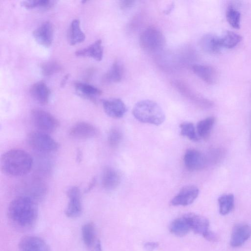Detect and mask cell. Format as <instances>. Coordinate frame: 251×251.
<instances>
[{
  "mask_svg": "<svg viewBox=\"0 0 251 251\" xmlns=\"http://www.w3.org/2000/svg\"><path fill=\"white\" fill-rule=\"evenodd\" d=\"M7 213L13 226L20 230L29 229L34 226L37 221V201L26 196H18L10 202Z\"/></svg>",
  "mask_w": 251,
  "mask_h": 251,
  "instance_id": "6da1fadb",
  "label": "cell"
},
{
  "mask_svg": "<svg viewBox=\"0 0 251 251\" xmlns=\"http://www.w3.org/2000/svg\"><path fill=\"white\" fill-rule=\"evenodd\" d=\"M33 164L30 154L21 149H11L4 153L0 159L2 172L10 176H21L28 174Z\"/></svg>",
  "mask_w": 251,
  "mask_h": 251,
  "instance_id": "7a4b0ae2",
  "label": "cell"
},
{
  "mask_svg": "<svg viewBox=\"0 0 251 251\" xmlns=\"http://www.w3.org/2000/svg\"><path fill=\"white\" fill-rule=\"evenodd\" d=\"M132 114L141 123L155 126L161 125L166 118L161 107L156 102L149 100L137 102L133 108Z\"/></svg>",
  "mask_w": 251,
  "mask_h": 251,
  "instance_id": "3957f363",
  "label": "cell"
},
{
  "mask_svg": "<svg viewBox=\"0 0 251 251\" xmlns=\"http://www.w3.org/2000/svg\"><path fill=\"white\" fill-rule=\"evenodd\" d=\"M26 140L31 148L40 152H53L59 147L58 143L49 134L39 131L29 133Z\"/></svg>",
  "mask_w": 251,
  "mask_h": 251,
  "instance_id": "277c9868",
  "label": "cell"
},
{
  "mask_svg": "<svg viewBox=\"0 0 251 251\" xmlns=\"http://www.w3.org/2000/svg\"><path fill=\"white\" fill-rule=\"evenodd\" d=\"M139 43L141 47L145 50L155 52L164 47L165 38L159 29L154 26H150L141 33Z\"/></svg>",
  "mask_w": 251,
  "mask_h": 251,
  "instance_id": "5b68a950",
  "label": "cell"
},
{
  "mask_svg": "<svg viewBox=\"0 0 251 251\" xmlns=\"http://www.w3.org/2000/svg\"><path fill=\"white\" fill-rule=\"evenodd\" d=\"M32 121L38 131L48 134L55 131L59 122L52 114L44 110L34 108L31 111Z\"/></svg>",
  "mask_w": 251,
  "mask_h": 251,
  "instance_id": "8992f818",
  "label": "cell"
},
{
  "mask_svg": "<svg viewBox=\"0 0 251 251\" xmlns=\"http://www.w3.org/2000/svg\"><path fill=\"white\" fill-rule=\"evenodd\" d=\"M173 83L175 87L182 95L189 99L198 107L208 109L213 106V103L212 101L198 94L182 82L177 81Z\"/></svg>",
  "mask_w": 251,
  "mask_h": 251,
  "instance_id": "52a82bcc",
  "label": "cell"
},
{
  "mask_svg": "<svg viewBox=\"0 0 251 251\" xmlns=\"http://www.w3.org/2000/svg\"><path fill=\"white\" fill-rule=\"evenodd\" d=\"M69 199L65 213L67 217L75 218L79 216L82 212V205L79 189L77 186H73L67 191Z\"/></svg>",
  "mask_w": 251,
  "mask_h": 251,
  "instance_id": "ba28073f",
  "label": "cell"
},
{
  "mask_svg": "<svg viewBox=\"0 0 251 251\" xmlns=\"http://www.w3.org/2000/svg\"><path fill=\"white\" fill-rule=\"evenodd\" d=\"M22 186L25 193L22 196L29 197L36 201L42 199L46 194V186L39 178H29Z\"/></svg>",
  "mask_w": 251,
  "mask_h": 251,
  "instance_id": "9c48e42d",
  "label": "cell"
},
{
  "mask_svg": "<svg viewBox=\"0 0 251 251\" xmlns=\"http://www.w3.org/2000/svg\"><path fill=\"white\" fill-rule=\"evenodd\" d=\"M184 163L189 171H199L204 169L208 164L206 156L195 149L187 150L184 155Z\"/></svg>",
  "mask_w": 251,
  "mask_h": 251,
  "instance_id": "30bf717a",
  "label": "cell"
},
{
  "mask_svg": "<svg viewBox=\"0 0 251 251\" xmlns=\"http://www.w3.org/2000/svg\"><path fill=\"white\" fill-rule=\"evenodd\" d=\"M18 247L20 251H50V246L44 239L34 235L23 237Z\"/></svg>",
  "mask_w": 251,
  "mask_h": 251,
  "instance_id": "8fae6325",
  "label": "cell"
},
{
  "mask_svg": "<svg viewBox=\"0 0 251 251\" xmlns=\"http://www.w3.org/2000/svg\"><path fill=\"white\" fill-rule=\"evenodd\" d=\"M199 189L194 185H187L183 187L172 200L171 202L173 205L186 206L192 203L198 197Z\"/></svg>",
  "mask_w": 251,
  "mask_h": 251,
  "instance_id": "7c38bea8",
  "label": "cell"
},
{
  "mask_svg": "<svg viewBox=\"0 0 251 251\" xmlns=\"http://www.w3.org/2000/svg\"><path fill=\"white\" fill-rule=\"evenodd\" d=\"M102 104L105 113L113 118H121L127 111V107L120 99L113 98L102 100Z\"/></svg>",
  "mask_w": 251,
  "mask_h": 251,
  "instance_id": "4fadbf2b",
  "label": "cell"
},
{
  "mask_svg": "<svg viewBox=\"0 0 251 251\" xmlns=\"http://www.w3.org/2000/svg\"><path fill=\"white\" fill-rule=\"evenodd\" d=\"M53 30L51 24L49 21L43 23L33 32L36 41L46 48L50 47L53 40Z\"/></svg>",
  "mask_w": 251,
  "mask_h": 251,
  "instance_id": "5bb4252c",
  "label": "cell"
},
{
  "mask_svg": "<svg viewBox=\"0 0 251 251\" xmlns=\"http://www.w3.org/2000/svg\"><path fill=\"white\" fill-rule=\"evenodd\" d=\"M70 135L73 138L79 139H86L96 136L98 130L92 124L85 122H79L72 126Z\"/></svg>",
  "mask_w": 251,
  "mask_h": 251,
  "instance_id": "9a60e30c",
  "label": "cell"
},
{
  "mask_svg": "<svg viewBox=\"0 0 251 251\" xmlns=\"http://www.w3.org/2000/svg\"><path fill=\"white\" fill-rule=\"evenodd\" d=\"M183 217L187 221L191 229L195 233L204 237L209 231V221L204 217L193 213H187Z\"/></svg>",
  "mask_w": 251,
  "mask_h": 251,
  "instance_id": "2e32d148",
  "label": "cell"
},
{
  "mask_svg": "<svg viewBox=\"0 0 251 251\" xmlns=\"http://www.w3.org/2000/svg\"><path fill=\"white\" fill-rule=\"evenodd\" d=\"M193 72L201 79L208 84H214L218 80L219 74L216 69L212 66L194 64L192 67Z\"/></svg>",
  "mask_w": 251,
  "mask_h": 251,
  "instance_id": "e0dca14e",
  "label": "cell"
},
{
  "mask_svg": "<svg viewBox=\"0 0 251 251\" xmlns=\"http://www.w3.org/2000/svg\"><path fill=\"white\" fill-rule=\"evenodd\" d=\"M121 176L119 172L113 168L105 167L102 173L101 184L102 187L108 190L116 188L120 184Z\"/></svg>",
  "mask_w": 251,
  "mask_h": 251,
  "instance_id": "ac0fdd59",
  "label": "cell"
},
{
  "mask_svg": "<svg viewBox=\"0 0 251 251\" xmlns=\"http://www.w3.org/2000/svg\"><path fill=\"white\" fill-rule=\"evenodd\" d=\"M251 236V227L246 224L235 226L233 229L230 238V245L237 247L243 244Z\"/></svg>",
  "mask_w": 251,
  "mask_h": 251,
  "instance_id": "d6986e66",
  "label": "cell"
},
{
  "mask_svg": "<svg viewBox=\"0 0 251 251\" xmlns=\"http://www.w3.org/2000/svg\"><path fill=\"white\" fill-rule=\"evenodd\" d=\"M75 54L78 56L91 57L97 61L101 60L103 54L101 40H97L86 48L76 50Z\"/></svg>",
  "mask_w": 251,
  "mask_h": 251,
  "instance_id": "ffe728a7",
  "label": "cell"
},
{
  "mask_svg": "<svg viewBox=\"0 0 251 251\" xmlns=\"http://www.w3.org/2000/svg\"><path fill=\"white\" fill-rule=\"evenodd\" d=\"M29 92L32 97L39 103L46 104L48 102L50 91L44 82L39 81L33 84Z\"/></svg>",
  "mask_w": 251,
  "mask_h": 251,
  "instance_id": "44dd1931",
  "label": "cell"
},
{
  "mask_svg": "<svg viewBox=\"0 0 251 251\" xmlns=\"http://www.w3.org/2000/svg\"><path fill=\"white\" fill-rule=\"evenodd\" d=\"M200 45L204 51L211 53H217L222 49L220 37L213 33L203 35L201 39Z\"/></svg>",
  "mask_w": 251,
  "mask_h": 251,
  "instance_id": "7402d4cb",
  "label": "cell"
},
{
  "mask_svg": "<svg viewBox=\"0 0 251 251\" xmlns=\"http://www.w3.org/2000/svg\"><path fill=\"white\" fill-rule=\"evenodd\" d=\"M74 86L78 95L91 100H94L96 97L102 93L101 90L98 88L85 82H75Z\"/></svg>",
  "mask_w": 251,
  "mask_h": 251,
  "instance_id": "603a6c76",
  "label": "cell"
},
{
  "mask_svg": "<svg viewBox=\"0 0 251 251\" xmlns=\"http://www.w3.org/2000/svg\"><path fill=\"white\" fill-rule=\"evenodd\" d=\"M68 38L71 45H75L84 41L85 35L80 28L79 20L74 19L72 21L68 30Z\"/></svg>",
  "mask_w": 251,
  "mask_h": 251,
  "instance_id": "cb8c5ba5",
  "label": "cell"
},
{
  "mask_svg": "<svg viewBox=\"0 0 251 251\" xmlns=\"http://www.w3.org/2000/svg\"><path fill=\"white\" fill-rule=\"evenodd\" d=\"M216 119L214 117H207L200 121L197 125V132L199 137L203 139L209 138L213 126L215 123Z\"/></svg>",
  "mask_w": 251,
  "mask_h": 251,
  "instance_id": "d4e9b609",
  "label": "cell"
},
{
  "mask_svg": "<svg viewBox=\"0 0 251 251\" xmlns=\"http://www.w3.org/2000/svg\"><path fill=\"white\" fill-rule=\"evenodd\" d=\"M169 229L172 234L182 237L186 235L191 228L187 221L183 216L174 220L170 224Z\"/></svg>",
  "mask_w": 251,
  "mask_h": 251,
  "instance_id": "484cf974",
  "label": "cell"
},
{
  "mask_svg": "<svg viewBox=\"0 0 251 251\" xmlns=\"http://www.w3.org/2000/svg\"><path fill=\"white\" fill-rule=\"evenodd\" d=\"M81 235L83 242L88 248L95 246L96 240V229L93 223H87L81 228Z\"/></svg>",
  "mask_w": 251,
  "mask_h": 251,
  "instance_id": "4316f807",
  "label": "cell"
},
{
  "mask_svg": "<svg viewBox=\"0 0 251 251\" xmlns=\"http://www.w3.org/2000/svg\"><path fill=\"white\" fill-rule=\"evenodd\" d=\"M242 40L239 34L231 31H226L220 37V42L222 48L232 49L236 47Z\"/></svg>",
  "mask_w": 251,
  "mask_h": 251,
  "instance_id": "83f0119b",
  "label": "cell"
},
{
  "mask_svg": "<svg viewBox=\"0 0 251 251\" xmlns=\"http://www.w3.org/2000/svg\"><path fill=\"white\" fill-rule=\"evenodd\" d=\"M123 75V67L117 60H115L104 75V79L107 82H119L121 81Z\"/></svg>",
  "mask_w": 251,
  "mask_h": 251,
  "instance_id": "f1b7e54d",
  "label": "cell"
},
{
  "mask_svg": "<svg viewBox=\"0 0 251 251\" xmlns=\"http://www.w3.org/2000/svg\"><path fill=\"white\" fill-rule=\"evenodd\" d=\"M218 201L219 211L222 215L227 214L234 207V197L232 194L222 195L218 198Z\"/></svg>",
  "mask_w": 251,
  "mask_h": 251,
  "instance_id": "f546056e",
  "label": "cell"
},
{
  "mask_svg": "<svg viewBox=\"0 0 251 251\" xmlns=\"http://www.w3.org/2000/svg\"><path fill=\"white\" fill-rule=\"evenodd\" d=\"M54 2L50 0H30L23 1L21 4L27 9L48 10L53 6Z\"/></svg>",
  "mask_w": 251,
  "mask_h": 251,
  "instance_id": "4dcf8cb0",
  "label": "cell"
},
{
  "mask_svg": "<svg viewBox=\"0 0 251 251\" xmlns=\"http://www.w3.org/2000/svg\"><path fill=\"white\" fill-rule=\"evenodd\" d=\"M179 127L182 136L193 141H198L199 140V137L196 132L197 130L192 123L183 122L179 125Z\"/></svg>",
  "mask_w": 251,
  "mask_h": 251,
  "instance_id": "1f68e13d",
  "label": "cell"
},
{
  "mask_svg": "<svg viewBox=\"0 0 251 251\" xmlns=\"http://www.w3.org/2000/svg\"><path fill=\"white\" fill-rule=\"evenodd\" d=\"M226 18L228 24L235 29L240 27L241 14L232 6H229L226 11Z\"/></svg>",
  "mask_w": 251,
  "mask_h": 251,
  "instance_id": "d6a6232c",
  "label": "cell"
},
{
  "mask_svg": "<svg viewBox=\"0 0 251 251\" xmlns=\"http://www.w3.org/2000/svg\"><path fill=\"white\" fill-rule=\"evenodd\" d=\"M43 75L49 76L60 72L62 69V66L58 62L50 60L42 63L40 66Z\"/></svg>",
  "mask_w": 251,
  "mask_h": 251,
  "instance_id": "836d02e7",
  "label": "cell"
},
{
  "mask_svg": "<svg viewBox=\"0 0 251 251\" xmlns=\"http://www.w3.org/2000/svg\"><path fill=\"white\" fill-rule=\"evenodd\" d=\"M123 138L122 132L117 128H112L108 134V143L112 148L118 147Z\"/></svg>",
  "mask_w": 251,
  "mask_h": 251,
  "instance_id": "e575fe53",
  "label": "cell"
},
{
  "mask_svg": "<svg viewBox=\"0 0 251 251\" xmlns=\"http://www.w3.org/2000/svg\"><path fill=\"white\" fill-rule=\"evenodd\" d=\"M225 155L224 151L220 148L210 150L206 156L208 164H216L219 162Z\"/></svg>",
  "mask_w": 251,
  "mask_h": 251,
  "instance_id": "d590c367",
  "label": "cell"
},
{
  "mask_svg": "<svg viewBox=\"0 0 251 251\" xmlns=\"http://www.w3.org/2000/svg\"><path fill=\"white\" fill-rule=\"evenodd\" d=\"M132 0H123L120 1V7L123 10H126L132 7L135 3Z\"/></svg>",
  "mask_w": 251,
  "mask_h": 251,
  "instance_id": "8d00e7d4",
  "label": "cell"
},
{
  "mask_svg": "<svg viewBox=\"0 0 251 251\" xmlns=\"http://www.w3.org/2000/svg\"><path fill=\"white\" fill-rule=\"evenodd\" d=\"M158 246L156 242H147L144 245V248L147 251H153Z\"/></svg>",
  "mask_w": 251,
  "mask_h": 251,
  "instance_id": "74e56055",
  "label": "cell"
},
{
  "mask_svg": "<svg viewBox=\"0 0 251 251\" xmlns=\"http://www.w3.org/2000/svg\"><path fill=\"white\" fill-rule=\"evenodd\" d=\"M204 237L206 239L210 241H213L216 239V235L214 233L210 230L205 234Z\"/></svg>",
  "mask_w": 251,
  "mask_h": 251,
  "instance_id": "f35d334b",
  "label": "cell"
},
{
  "mask_svg": "<svg viewBox=\"0 0 251 251\" xmlns=\"http://www.w3.org/2000/svg\"><path fill=\"white\" fill-rule=\"evenodd\" d=\"M94 251H102L100 242L98 240L94 246Z\"/></svg>",
  "mask_w": 251,
  "mask_h": 251,
  "instance_id": "ab89813d",
  "label": "cell"
},
{
  "mask_svg": "<svg viewBox=\"0 0 251 251\" xmlns=\"http://www.w3.org/2000/svg\"><path fill=\"white\" fill-rule=\"evenodd\" d=\"M95 183H96V178H94L92 180L90 185H89V186L88 187L87 189L85 190V192H87L89 191L94 186Z\"/></svg>",
  "mask_w": 251,
  "mask_h": 251,
  "instance_id": "60d3db41",
  "label": "cell"
},
{
  "mask_svg": "<svg viewBox=\"0 0 251 251\" xmlns=\"http://www.w3.org/2000/svg\"><path fill=\"white\" fill-rule=\"evenodd\" d=\"M69 74H67L64 76V77L62 79V81H61V83H60L61 86L63 87L65 85L66 82L69 78Z\"/></svg>",
  "mask_w": 251,
  "mask_h": 251,
  "instance_id": "b9f144b4",
  "label": "cell"
}]
</instances>
